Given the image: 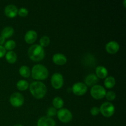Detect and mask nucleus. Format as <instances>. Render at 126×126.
I'll return each mask as SVG.
<instances>
[{
  "instance_id": "nucleus-3",
  "label": "nucleus",
  "mask_w": 126,
  "mask_h": 126,
  "mask_svg": "<svg viewBox=\"0 0 126 126\" xmlns=\"http://www.w3.org/2000/svg\"><path fill=\"white\" fill-rule=\"evenodd\" d=\"M31 75L34 79L45 80L49 76V71L45 66L38 64L32 68Z\"/></svg>"
},
{
  "instance_id": "nucleus-20",
  "label": "nucleus",
  "mask_w": 126,
  "mask_h": 126,
  "mask_svg": "<svg viewBox=\"0 0 126 126\" xmlns=\"http://www.w3.org/2000/svg\"><path fill=\"white\" fill-rule=\"evenodd\" d=\"M19 73L21 76L23 78H29L31 75V71L29 67L25 65H23L19 68Z\"/></svg>"
},
{
  "instance_id": "nucleus-24",
  "label": "nucleus",
  "mask_w": 126,
  "mask_h": 126,
  "mask_svg": "<svg viewBox=\"0 0 126 126\" xmlns=\"http://www.w3.org/2000/svg\"><path fill=\"white\" fill-rule=\"evenodd\" d=\"M39 43H40V46L42 47H47L50 44V38L47 36H44L40 39Z\"/></svg>"
},
{
  "instance_id": "nucleus-4",
  "label": "nucleus",
  "mask_w": 126,
  "mask_h": 126,
  "mask_svg": "<svg viewBox=\"0 0 126 126\" xmlns=\"http://www.w3.org/2000/svg\"><path fill=\"white\" fill-rule=\"evenodd\" d=\"M106 93L105 89L100 85H95L91 89V95L95 100H101L105 97Z\"/></svg>"
},
{
  "instance_id": "nucleus-15",
  "label": "nucleus",
  "mask_w": 126,
  "mask_h": 126,
  "mask_svg": "<svg viewBox=\"0 0 126 126\" xmlns=\"http://www.w3.org/2000/svg\"><path fill=\"white\" fill-rule=\"evenodd\" d=\"M98 82V78L95 74H89L84 79V84L86 86H94Z\"/></svg>"
},
{
  "instance_id": "nucleus-22",
  "label": "nucleus",
  "mask_w": 126,
  "mask_h": 126,
  "mask_svg": "<svg viewBox=\"0 0 126 126\" xmlns=\"http://www.w3.org/2000/svg\"><path fill=\"white\" fill-rule=\"evenodd\" d=\"M17 88L18 89V90L21 91H26L27 89L29 87V83L28 82V81H27L26 80H20L18 82H17Z\"/></svg>"
},
{
  "instance_id": "nucleus-23",
  "label": "nucleus",
  "mask_w": 126,
  "mask_h": 126,
  "mask_svg": "<svg viewBox=\"0 0 126 126\" xmlns=\"http://www.w3.org/2000/svg\"><path fill=\"white\" fill-rule=\"evenodd\" d=\"M16 46V43L13 40H9L5 43L4 44V48L6 49V50H8L9 51L13 50Z\"/></svg>"
},
{
  "instance_id": "nucleus-2",
  "label": "nucleus",
  "mask_w": 126,
  "mask_h": 126,
  "mask_svg": "<svg viewBox=\"0 0 126 126\" xmlns=\"http://www.w3.org/2000/svg\"><path fill=\"white\" fill-rule=\"evenodd\" d=\"M30 59L34 62H40L44 59L45 52L44 49L39 44L32 45L28 50Z\"/></svg>"
},
{
  "instance_id": "nucleus-10",
  "label": "nucleus",
  "mask_w": 126,
  "mask_h": 126,
  "mask_svg": "<svg viewBox=\"0 0 126 126\" xmlns=\"http://www.w3.org/2000/svg\"><path fill=\"white\" fill-rule=\"evenodd\" d=\"M105 49L108 53L110 54H115L119 51V45L116 41H111L106 44Z\"/></svg>"
},
{
  "instance_id": "nucleus-29",
  "label": "nucleus",
  "mask_w": 126,
  "mask_h": 126,
  "mask_svg": "<svg viewBox=\"0 0 126 126\" xmlns=\"http://www.w3.org/2000/svg\"><path fill=\"white\" fill-rule=\"evenodd\" d=\"M6 50L3 46H0V58H2L6 55Z\"/></svg>"
},
{
  "instance_id": "nucleus-9",
  "label": "nucleus",
  "mask_w": 126,
  "mask_h": 126,
  "mask_svg": "<svg viewBox=\"0 0 126 126\" xmlns=\"http://www.w3.org/2000/svg\"><path fill=\"white\" fill-rule=\"evenodd\" d=\"M72 92L76 95H84L87 91V87L84 83L81 82H76L72 87Z\"/></svg>"
},
{
  "instance_id": "nucleus-7",
  "label": "nucleus",
  "mask_w": 126,
  "mask_h": 126,
  "mask_svg": "<svg viewBox=\"0 0 126 126\" xmlns=\"http://www.w3.org/2000/svg\"><path fill=\"white\" fill-rule=\"evenodd\" d=\"M9 102L12 107L18 108L23 105L24 97L23 95L21 94L19 92H14L10 97Z\"/></svg>"
},
{
  "instance_id": "nucleus-17",
  "label": "nucleus",
  "mask_w": 126,
  "mask_h": 126,
  "mask_svg": "<svg viewBox=\"0 0 126 126\" xmlns=\"http://www.w3.org/2000/svg\"><path fill=\"white\" fill-rule=\"evenodd\" d=\"M14 33V30L11 27H6L2 29L1 32V36L4 38H9L10 37L12 36Z\"/></svg>"
},
{
  "instance_id": "nucleus-1",
  "label": "nucleus",
  "mask_w": 126,
  "mask_h": 126,
  "mask_svg": "<svg viewBox=\"0 0 126 126\" xmlns=\"http://www.w3.org/2000/svg\"><path fill=\"white\" fill-rule=\"evenodd\" d=\"M30 93L37 99H41L45 97L47 93V87L41 81H34L29 86Z\"/></svg>"
},
{
  "instance_id": "nucleus-18",
  "label": "nucleus",
  "mask_w": 126,
  "mask_h": 126,
  "mask_svg": "<svg viewBox=\"0 0 126 126\" xmlns=\"http://www.w3.org/2000/svg\"><path fill=\"white\" fill-rule=\"evenodd\" d=\"M6 59L7 62L9 63H14L16 62L17 59V55L15 52L9 51L6 54Z\"/></svg>"
},
{
  "instance_id": "nucleus-16",
  "label": "nucleus",
  "mask_w": 126,
  "mask_h": 126,
  "mask_svg": "<svg viewBox=\"0 0 126 126\" xmlns=\"http://www.w3.org/2000/svg\"><path fill=\"white\" fill-rule=\"evenodd\" d=\"M108 75V70L105 66H98L95 69V75L98 78L105 79Z\"/></svg>"
},
{
  "instance_id": "nucleus-13",
  "label": "nucleus",
  "mask_w": 126,
  "mask_h": 126,
  "mask_svg": "<svg viewBox=\"0 0 126 126\" xmlns=\"http://www.w3.org/2000/svg\"><path fill=\"white\" fill-rule=\"evenodd\" d=\"M37 38H38V34H37L36 32L33 30H31L28 31L25 33L24 38L26 43L32 44L36 41Z\"/></svg>"
},
{
  "instance_id": "nucleus-27",
  "label": "nucleus",
  "mask_w": 126,
  "mask_h": 126,
  "mask_svg": "<svg viewBox=\"0 0 126 126\" xmlns=\"http://www.w3.org/2000/svg\"><path fill=\"white\" fill-rule=\"evenodd\" d=\"M18 16H20V17H26V16H28V9L25 8V7H22V8L20 9L19 10H18Z\"/></svg>"
},
{
  "instance_id": "nucleus-32",
  "label": "nucleus",
  "mask_w": 126,
  "mask_h": 126,
  "mask_svg": "<svg viewBox=\"0 0 126 126\" xmlns=\"http://www.w3.org/2000/svg\"><path fill=\"white\" fill-rule=\"evenodd\" d=\"M126 0H124V7H126Z\"/></svg>"
},
{
  "instance_id": "nucleus-14",
  "label": "nucleus",
  "mask_w": 126,
  "mask_h": 126,
  "mask_svg": "<svg viewBox=\"0 0 126 126\" xmlns=\"http://www.w3.org/2000/svg\"><path fill=\"white\" fill-rule=\"evenodd\" d=\"M52 61L57 65H63L67 62V58L63 54L57 53L53 55Z\"/></svg>"
},
{
  "instance_id": "nucleus-28",
  "label": "nucleus",
  "mask_w": 126,
  "mask_h": 126,
  "mask_svg": "<svg viewBox=\"0 0 126 126\" xmlns=\"http://www.w3.org/2000/svg\"><path fill=\"white\" fill-rule=\"evenodd\" d=\"M90 112H91V114H92V116H97L99 114L100 109L98 108V107H94L91 108Z\"/></svg>"
},
{
  "instance_id": "nucleus-11",
  "label": "nucleus",
  "mask_w": 126,
  "mask_h": 126,
  "mask_svg": "<svg viewBox=\"0 0 126 126\" xmlns=\"http://www.w3.org/2000/svg\"><path fill=\"white\" fill-rule=\"evenodd\" d=\"M37 126H55V121L52 118L43 116L39 119Z\"/></svg>"
},
{
  "instance_id": "nucleus-8",
  "label": "nucleus",
  "mask_w": 126,
  "mask_h": 126,
  "mask_svg": "<svg viewBox=\"0 0 126 126\" xmlns=\"http://www.w3.org/2000/svg\"><path fill=\"white\" fill-rule=\"evenodd\" d=\"M50 82H51L52 86L55 89H60L63 85V76L59 73H55L52 76Z\"/></svg>"
},
{
  "instance_id": "nucleus-5",
  "label": "nucleus",
  "mask_w": 126,
  "mask_h": 126,
  "mask_svg": "<svg viewBox=\"0 0 126 126\" xmlns=\"http://www.w3.org/2000/svg\"><path fill=\"white\" fill-rule=\"evenodd\" d=\"M100 113L107 118H110L114 114L115 112L114 106L110 102H105L100 106Z\"/></svg>"
},
{
  "instance_id": "nucleus-31",
  "label": "nucleus",
  "mask_w": 126,
  "mask_h": 126,
  "mask_svg": "<svg viewBox=\"0 0 126 126\" xmlns=\"http://www.w3.org/2000/svg\"><path fill=\"white\" fill-rule=\"evenodd\" d=\"M22 126V124H16V125H15V126Z\"/></svg>"
},
{
  "instance_id": "nucleus-30",
  "label": "nucleus",
  "mask_w": 126,
  "mask_h": 126,
  "mask_svg": "<svg viewBox=\"0 0 126 126\" xmlns=\"http://www.w3.org/2000/svg\"><path fill=\"white\" fill-rule=\"evenodd\" d=\"M5 38H4L3 37H2L1 36H0V46H2V44H4L5 43Z\"/></svg>"
},
{
  "instance_id": "nucleus-21",
  "label": "nucleus",
  "mask_w": 126,
  "mask_h": 126,
  "mask_svg": "<svg viewBox=\"0 0 126 126\" xmlns=\"http://www.w3.org/2000/svg\"><path fill=\"white\" fill-rule=\"evenodd\" d=\"M52 105L56 109H61L63 107L64 102L62 98L60 97H56L53 99Z\"/></svg>"
},
{
  "instance_id": "nucleus-19",
  "label": "nucleus",
  "mask_w": 126,
  "mask_h": 126,
  "mask_svg": "<svg viewBox=\"0 0 126 126\" xmlns=\"http://www.w3.org/2000/svg\"><path fill=\"white\" fill-rule=\"evenodd\" d=\"M116 80L115 78L113 76H109L107 77L104 81V85L106 88L111 89L115 86Z\"/></svg>"
},
{
  "instance_id": "nucleus-12",
  "label": "nucleus",
  "mask_w": 126,
  "mask_h": 126,
  "mask_svg": "<svg viewBox=\"0 0 126 126\" xmlns=\"http://www.w3.org/2000/svg\"><path fill=\"white\" fill-rule=\"evenodd\" d=\"M4 13L7 17L14 18L18 14V9L15 5L9 4L5 7Z\"/></svg>"
},
{
  "instance_id": "nucleus-25",
  "label": "nucleus",
  "mask_w": 126,
  "mask_h": 126,
  "mask_svg": "<svg viewBox=\"0 0 126 126\" xmlns=\"http://www.w3.org/2000/svg\"><path fill=\"white\" fill-rule=\"evenodd\" d=\"M116 93L113 91H108L105 95L106 98L109 101H113L116 98Z\"/></svg>"
},
{
  "instance_id": "nucleus-6",
  "label": "nucleus",
  "mask_w": 126,
  "mask_h": 126,
  "mask_svg": "<svg viewBox=\"0 0 126 126\" xmlns=\"http://www.w3.org/2000/svg\"><path fill=\"white\" fill-rule=\"evenodd\" d=\"M59 120L63 123H68L73 119V114L69 110L66 108H61L57 113Z\"/></svg>"
},
{
  "instance_id": "nucleus-26",
  "label": "nucleus",
  "mask_w": 126,
  "mask_h": 126,
  "mask_svg": "<svg viewBox=\"0 0 126 126\" xmlns=\"http://www.w3.org/2000/svg\"><path fill=\"white\" fill-rule=\"evenodd\" d=\"M57 113V111L56 108H55L54 107H50L47 111V116L52 118L56 115Z\"/></svg>"
}]
</instances>
